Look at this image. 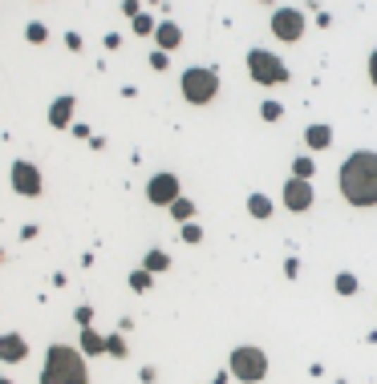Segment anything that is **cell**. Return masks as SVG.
Listing matches in <instances>:
<instances>
[{
	"label": "cell",
	"instance_id": "obj_27",
	"mask_svg": "<svg viewBox=\"0 0 377 384\" xmlns=\"http://www.w3.org/2000/svg\"><path fill=\"white\" fill-rule=\"evenodd\" d=\"M369 81H373V85H377V49H373V53H369Z\"/></svg>",
	"mask_w": 377,
	"mask_h": 384
},
{
	"label": "cell",
	"instance_id": "obj_22",
	"mask_svg": "<svg viewBox=\"0 0 377 384\" xmlns=\"http://www.w3.org/2000/svg\"><path fill=\"white\" fill-rule=\"evenodd\" d=\"M260 113H264V122H280V101H264Z\"/></svg>",
	"mask_w": 377,
	"mask_h": 384
},
{
	"label": "cell",
	"instance_id": "obj_4",
	"mask_svg": "<svg viewBox=\"0 0 377 384\" xmlns=\"http://www.w3.org/2000/svg\"><path fill=\"white\" fill-rule=\"evenodd\" d=\"M247 73H252V81H260V85H284L288 81L284 61H280L276 53H268V49H252L247 53Z\"/></svg>",
	"mask_w": 377,
	"mask_h": 384
},
{
	"label": "cell",
	"instance_id": "obj_24",
	"mask_svg": "<svg viewBox=\"0 0 377 384\" xmlns=\"http://www.w3.org/2000/svg\"><path fill=\"white\" fill-rule=\"evenodd\" d=\"M199 239H203V231L195 223H183V243H199Z\"/></svg>",
	"mask_w": 377,
	"mask_h": 384
},
{
	"label": "cell",
	"instance_id": "obj_9",
	"mask_svg": "<svg viewBox=\"0 0 377 384\" xmlns=\"http://www.w3.org/2000/svg\"><path fill=\"white\" fill-rule=\"evenodd\" d=\"M284 207L288 210H309L312 207V182L288 178V182H284Z\"/></svg>",
	"mask_w": 377,
	"mask_h": 384
},
{
	"label": "cell",
	"instance_id": "obj_19",
	"mask_svg": "<svg viewBox=\"0 0 377 384\" xmlns=\"http://www.w3.org/2000/svg\"><path fill=\"white\" fill-rule=\"evenodd\" d=\"M171 215H175V219H179V223H187V219H191V215H195V207H191V203H187V198H179V203H171Z\"/></svg>",
	"mask_w": 377,
	"mask_h": 384
},
{
	"label": "cell",
	"instance_id": "obj_28",
	"mask_svg": "<svg viewBox=\"0 0 377 384\" xmlns=\"http://www.w3.org/2000/svg\"><path fill=\"white\" fill-rule=\"evenodd\" d=\"M223 380H228V376H223V372H219V376H215V380H211V384H223Z\"/></svg>",
	"mask_w": 377,
	"mask_h": 384
},
{
	"label": "cell",
	"instance_id": "obj_3",
	"mask_svg": "<svg viewBox=\"0 0 377 384\" xmlns=\"http://www.w3.org/2000/svg\"><path fill=\"white\" fill-rule=\"evenodd\" d=\"M179 89L191 105H207V101L219 94V73H215V69H187L183 81H179Z\"/></svg>",
	"mask_w": 377,
	"mask_h": 384
},
{
	"label": "cell",
	"instance_id": "obj_26",
	"mask_svg": "<svg viewBox=\"0 0 377 384\" xmlns=\"http://www.w3.org/2000/svg\"><path fill=\"white\" fill-rule=\"evenodd\" d=\"M25 32H29V41H45V37H49V32H45V25H29Z\"/></svg>",
	"mask_w": 377,
	"mask_h": 384
},
{
	"label": "cell",
	"instance_id": "obj_7",
	"mask_svg": "<svg viewBox=\"0 0 377 384\" xmlns=\"http://www.w3.org/2000/svg\"><path fill=\"white\" fill-rule=\"evenodd\" d=\"M272 32H276L280 41H300L304 16L296 13V8H276V13H272Z\"/></svg>",
	"mask_w": 377,
	"mask_h": 384
},
{
	"label": "cell",
	"instance_id": "obj_6",
	"mask_svg": "<svg viewBox=\"0 0 377 384\" xmlns=\"http://www.w3.org/2000/svg\"><path fill=\"white\" fill-rule=\"evenodd\" d=\"M147 198L154 203V207H171V203H179V178L175 174H154L147 182Z\"/></svg>",
	"mask_w": 377,
	"mask_h": 384
},
{
	"label": "cell",
	"instance_id": "obj_23",
	"mask_svg": "<svg viewBox=\"0 0 377 384\" xmlns=\"http://www.w3.org/2000/svg\"><path fill=\"white\" fill-rule=\"evenodd\" d=\"M134 32H138V37H150V32H159V29L150 25V16H138V20H134Z\"/></svg>",
	"mask_w": 377,
	"mask_h": 384
},
{
	"label": "cell",
	"instance_id": "obj_15",
	"mask_svg": "<svg viewBox=\"0 0 377 384\" xmlns=\"http://www.w3.org/2000/svg\"><path fill=\"white\" fill-rule=\"evenodd\" d=\"M247 210H252L256 219H268V215H272V198H268V194H252V198H247Z\"/></svg>",
	"mask_w": 377,
	"mask_h": 384
},
{
	"label": "cell",
	"instance_id": "obj_20",
	"mask_svg": "<svg viewBox=\"0 0 377 384\" xmlns=\"http://www.w3.org/2000/svg\"><path fill=\"white\" fill-rule=\"evenodd\" d=\"M292 178H304V182H312V158H296V162H292Z\"/></svg>",
	"mask_w": 377,
	"mask_h": 384
},
{
	"label": "cell",
	"instance_id": "obj_18",
	"mask_svg": "<svg viewBox=\"0 0 377 384\" xmlns=\"http://www.w3.org/2000/svg\"><path fill=\"white\" fill-rule=\"evenodd\" d=\"M333 288L341 291V295H357V279H353V275H337V283H333Z\"/></svg>",
	"mask_w": 377,
	"mask_h": 384
},
{
	"label": "cell",
	"instance_id": "obj_17",
	"mask_svg": "<svg viewBox=\"0 0 377 384\" xmlns=\"http://www.w3.org/2000/svg\"><path fill=\"white\" fill-rule=\"evenodd\" d=\"M130 288L134 291H150V288H154V279H150L147 267H142V271H130Z\"/></svg>",
	"mask_w": 377,
	"mask_h": 384
},
{
	"label": "cell",
	"instance_id": "obj_8",
	"mask_svg": "<svg viewBox=\"0 0 377 384\" xmlns=\"http://www.w3.org/2000/svg\"><path fill=\"white\" fill-rule=\"evenodd\" d=\"M13 191L25 194V198H37V194H41V174H37V166H29V162H17V166H13Z\"/></svg>",
	"mask_w": 377,
	"mask_h": 384
},
{
	"label": "cell",
	"instance_id": "obj_11",
	"mask_svg": "<svg viewBox=\"0 0 377 384\" xmlns=\"http://www.w3.org/2000/svg\"><path fill=\"white\" fill-rule=\"evenodd\" d=\"M69 117H73V97H57L53 101V110H49V122H53V129H66L69 126Z\"/></svg>",
	"mask_w": 377,
	"mask_h": 384
},
{
	"label": "cell",
	"instance_id": "obj_21",
	"mask_svg": "<svg viewBox=\"0 0 377 384\" xmlns=\"http://www.w3.org/2000/svg\"><path fill=\"white\" fill-rule=\"evenodd\" d=\"M106 356H118V360H122V356H126V340L122 336H106Z\"/></svg>",
	"mask_w": 377,
	"mask_h": 384
},
{
	"label": "cell",
	"instance_id": "obj_5",
	"mask_svg": "<svg viewBox=\"0 0 377 384\" xmlns=\"http://www.w3.org/2000/svg\"><path fill=\"white\" fill-rule=\"evenodd\" d=\"M228 369L240 384H256V380H264V372H268V356H264L260 348H235Z\"/></svg>",
	"mask_w": 377,
	"mask_h": 384
},
{
	"label": "cell",
	"instance_id": "obj_14",
	"mask_svg": "<svg viewBox=\"0 0 377 384\" xmlns=\"http://www.w3.org/2000/svg\"><path fill=\"white\" fill-rule=\"evenodd\" d=\"M82 352L85 356H106V340H101L98 332H89V328H82Z\"/></svg>",
	"mask_w": 377,
	"mask_h": 384
},
{
	"label": "cell",
	"instance_id": "obj_10",
	"mask_svg": "<svg viewBox=\"0 0 377 384\" xmlns=\"http://www.w3.org/2000/svg\"><path fill=\"white\" fill-rule=\"evenodd\" d=\"M0 356H4V364H17V360L29 356V344H25L20 336H4L0 340Z\"/></svg>",
	"mask_w": 377,
	"mask_h": 384
},
{
	"label": "cell",
	"instance_id": "obj_16",
	"mask_svg": "<svg viewBox=\"0 0 377 384\" xmlns=\"http://www.w3.org/2000/svg\"><path fill=\"white\" fill-rule=\"evenodd\" d=\"M166 267H171V255H166V251H150L147 255V271L154 275V271H166Z\"/></svg>",
	"mask_w": 377,
	"mask_h": 384
},
{
	"label": "cell",
	"instance_id": "obj_12",
	"mask_svg": "<svg viewBox=\"0 0 377 384\" xmlns=\"http://www.w3.org/2000/svg\"><path fill=\"white\" fill-rule=\"evenodd\" d=\"M154 37H159V53L183 45V29H179V25H171V20H166V25H159V32H154Z\"/></svg>",
	"mask_w": 377,
	"mask_h": 384
},
{
	"label": "cell",
	"instance_id": "obj_13",
	"mask_svg": "<svg viewBox=\"0 0 377 384\" xmlns=\"http://www.w3.org/2000/svg\"><path fill=\"white\" fill-rule=\"evenodd\" d=\"M304 142H309L312 150H325V146L333 142V129H328V126H309V129H304Z\"/></svg>",
	"mask_w": 377,
	"mask_h": 384
},
{
	"label": "cell",
	"instance_id": "obj_2",
	"mask_svg": "<svg viewBox=\"0 0 377 384\" xmlns=\"http://www.w3.org/2000/svg\"><path fill=\"white\" fill-rule=\"evenodd\" d=\"M41 384H89L82 352H73L66 344H53L45 356V369H41Z\"/></svg>",
	"mask_w": 377,
	"mask_h": 384
},
{
	"label": "cell",
	"instance_id": "obj_1",
	"mask_svg": "<svg viewBox=\"0 0 377 384\" xmlns=\"http://www.w3.org/2000/svg\"><path fill=\"white\" fill-rule=\"evenodd\" d=\"M341 194L353 207H377V154L357 150L341 166Z\"/></svg>",
	"mask_w": 377,
	"mask_h": 384
},
{
	"label": "cell",
	"instance_id": "obj_25",
	"mask_svg": "<svg viewBox=\"0 0 377 384\" xmlns=\"http://www.w3.org/2000/svg\"><path fill=\"white\" fill-rule=\"evenodd\" d=\"M73 320L82 324V328H89V320H94V307L85 304V307H78V312H73Z\"/></svg>",
	"mask_w": 377,
	"mask_h": 384
}]
</instances>
